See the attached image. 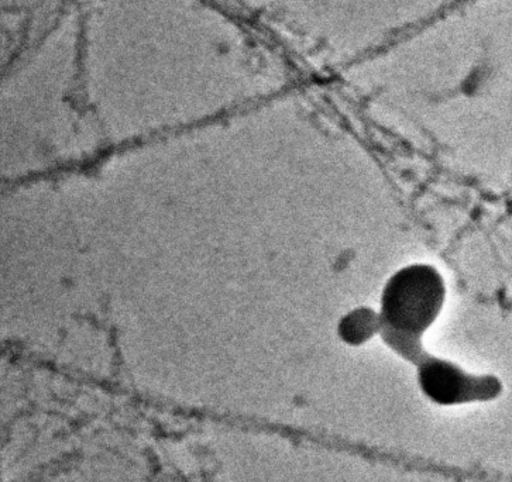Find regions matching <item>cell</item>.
<instances>
[{
  "mask_svg": "<svg viewBox=\"0 0 512 482\" xmlns=\"http://www.w3.org/2000/svg\"><path fill=\"white\" fill-rule=\"evenodd\" d=\"M443 298L445 287L434 268L414 265L395 274L384 289L381 302L387 342L408 356L412 343L441 312Z\"/></svg>",
  "mask_w": 512,
  "mask_h": 482,
  "instance_id": "1",
  "label": "cell"
},
{
  "mask_svg": "<svg viewBox=\"0 0 512 482\" xmlns=\"http://www.w3.org/2000/svg\"><path fill=\"white\" fill-rule=\"evenodd\" d=\"M418 382L425 397L442 406L466 404L496 392L493 381L473 377L455 364L428 356L419 361Z\"/></svg>",
  "mask_w": 512,
  "mask_h": 482,
  "instance_id": "2",
  "label": "cell"
}]
</instances>
